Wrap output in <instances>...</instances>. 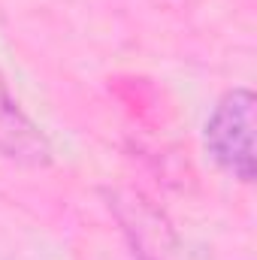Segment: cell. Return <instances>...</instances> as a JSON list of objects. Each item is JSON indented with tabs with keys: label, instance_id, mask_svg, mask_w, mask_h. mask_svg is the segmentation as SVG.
I'll return each instance as SVG.
<instances>
[{
	"label": "cell",
	"instance_id": "cell-1",
	"mask_svg": "<svg viewBox=\"0 0 257 260\" xmlns=\"http://www.w3.org/2000/svg\"><path fill=\"white\" fill-rule=\"evenodd\" d=\"M254 112L257 97L248 85H236L224 91L206 124H203V148L209 160L227 173L230 179L251 185L257 176V154H254Z\"/></svg>",
	"mask_w": 257,
	"mask_h": 260
},
{
	"label": "cell",
	"instance_id": "cell-2",
	"mask_svg": "<svg viewBox=\"0 0 257 260\" xmlns=\"http://www.w3.org/2000/svg\"><path fill=\"white\" fill-rule=\"evenodd\" d=\"M106 200L121 230L127 233L130 245L136 248L139 260H164V254H170V248L176 245V236L170 221L160 215L157 206H151V200L133 191H109Z\"/></svg>",
	"mask_w": 257,
	"mask_h": 260
},
{
	"label": "cell",
	"instance_id": "cell-3",
	"mask_svg": "<svg viewBox=\"0 0 257 260\" xmlns=\"http://www.w3.org/2000/svg\"><path fill=\"white\" fill-rule=\"evenodd\" d=\"M0 157L34 170L52 164V142L34 124V118L12 100L3 79H0Z\"/></svg>",
	"mask_w": 257,
	"mask_h": 260
}]
</instances>
